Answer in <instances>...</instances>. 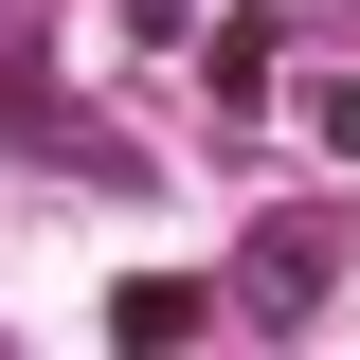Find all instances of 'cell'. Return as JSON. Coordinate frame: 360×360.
Returning <instances> with one entry per match:
<instances>
[{
	"instance_id": "7a4b0ae2",
	"label": "cell",
	"mask_w": 360,
	"mask_h": 360,
	"mask_svg": "<svg viewBox=\"0 0 360 360\" xmlns=\"http://www.w3.org/2000/svg\"><path fill=\"white\" fill-rule=\"evenodd\" d=\"M234 288H252V307L288 324V307H307V288H324V234H252V270H234Z\"/></svg>"
},
{
	"instance_id": "6da1fadb",
	"label": "cell",
	"mask_w": 360,
	"mask_h": 360,
	"mask_svg": "<svg viewBox=\"0 0 360 360\" xmlns=\"http://www.w3.org/2000/svg\"><path fill=\"white\" fill-rule=\"evenodd\" d=\"M108 342H198V288H180V270H127V288H108Z\"/></svg>"
}]
</instances>
